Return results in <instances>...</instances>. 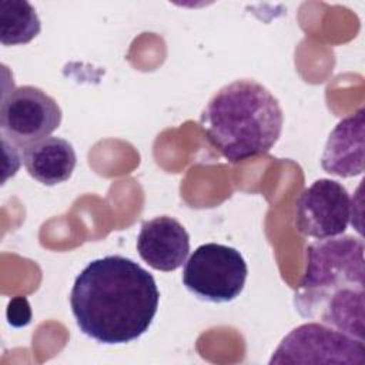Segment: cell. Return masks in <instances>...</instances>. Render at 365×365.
Returning a JSON list of instances; mask_svg holds the SVG:
<instances>
[{"label":"cell","instance_id":"1","mask_svg":"<svg viewBox=\"0 0 365 365\" xmlns=\"http://www.w3.org/2000/svg\"><path fill=\"white\" fill-rule=\"evenodd\" d=\"M160 301L154 277L135 261L107 255L77 275L70 307L77 327L101 344H125L151 325Z\"/></svg>","mask_w":365,"mask_h":365},{"label":"cell","instance_id":"2","mask_svg":"<svg viewBox=\"0 0 365 365\" xmlns=\"http://www.w3.org/2000/svg\"><path fill=\"white\" fill-rule=\"evenodd\" d=\"M364 265L362 238L338 235L312 242L294 294L298 314L365 341Z\"/></svg>","mask_w":365,"mask_h":365},{"label":"cell","instance_id":"3","mask_svg":"<svg viewBox=\"0 0 365 365\" xmlns=\"http://www.w3.org/2000/svg\"><path fill=\"white\" fill-rule=\"evenodd\" d=\"M210 144L232 164L268 153L278 141L284 114L262 84L241 78L221 87L200 118Z\"/></svg>","mask_w":365,"mask_h":365},{"label":"cell","instance_id":"4","mask_svg":"<svg viewBox=\"0 0 365 365\" xmlns=\"http://www.w3.org/2000/svg\"><path fill=\"white\" fill-rule=\"evenodd\" d=\"M248 268L232 247L207 242L195 248L182 269V284L195 297L210 302H230L244 289Z\"/></svg>","mask_w":365,"mask_h":365},{"label":"cell","instance_id":"5","mask_svg":"<svg viewBox=\"0 0 365 365\" xmlns=\"http://www.w3.org/2000/svg\"><path fill=\"white\" fill-rule=\"evenodd\" d=\"M269 364H365V341L322 322L294 328L274 351Z\"/></svg>","mask_w":365,"mask_h":365},{"label":"cell","instance_id":"6","mask_svg":"<svg viewBox=\"0 0 365 365\" xmlns=\"http://www.w3.org/2000/svg\"><path fill=\"white\" fill-rule=\"evenodd\" d=\"M61 115L57 101L38 87L21 86L3 91L1 134L19 148L48 137L60 125Z\"/></svg>","mask_w":365,"mask_h":365},{"label":"cell","instance_id":"7","mask_svg":"<svg viewBox=\"0 0 365 365\" xmlns=\"http://www.w3.org/2000/svg\"><path fill=\"white\" fill-rule=\"evenodd\" d=\"M352 200L335 180L319 178L305 188L295 202V228L317 240L342 235L351 221Z\"/></svg>","mask_w":365,"mask_h":365},{"label":"cell","instance_id":"8","mask_svg":"<svg viewBox=\"0 0 365 365\" xmlns=\"http://www.w3.org/2000/svg\"><path fill=\"white\" fill-rule=\"evenodd\" d=\"M137 251L151 268L170 272L180 268L190 252V235L173 217L160 215L143 222Z\"/></svg>","mask_w":365,"mask_h":365},{"label":"cell","instance_id":"9","mask_svg":"<svg viewBox=\"0 0 365 365\" xmlns=\"http://www.w3.org/2000/svg\"><path fill=\"white\" fill-rule=\"evenodd\" d=\"M322 168L336 177L348 178L365 170V108L342 118L331 131L322 157Z\"/></svg>","mask_w":365,"mask_h":365},{"label":"cell","instance_id":"10","mask_svg":"<svg viewBox=\"0 0 365 365\" xmlns=\"http://www.w3.org/2000/svg\"><path fill=\"white\" fill-rule=\"evenodd\" d=\"M76 151L64 138L46 137L23 148V164L27 173L44 185L67 181L76 167Z\"/></svg>","mask_w":365,"mask_h":365},{"label":"cell","instance_id":"11","mask_svg":"<svg viewBox=\"0 0 365 365\" xmlns=\"http://www.w3.org/2000/svg\"><path fill=\"white\" fill-rule=\"evenodd\" d=\"M40 19L29 1H0V41L3 46L27 44L40 33Z\"/></svg>","mask_w":365,"mask_h":365},{"label":"cell","instance_id":"12","mask_svg":"<svg viewBox=\"0 0 365 365\" xmlns=\"http://www.w3.org/2000/svg\"><path fill=\"white\" fill-rule=\"evenodd\" d=\"M9 322L14 327L27 325L30 322V307L26 298H14L9 305Z\"/></svg>","mask_w":365,"mask_h":365}]
</instances>
